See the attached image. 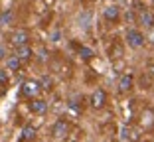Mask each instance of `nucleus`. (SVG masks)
<instances>
[{
    "label": "nucleus",
    "instance_id": "1",
    "mask_svg": "<svg viewBox=\"0 0 154 142\" xmlns=\"http://www.w3.org/2000/svg\"><path fill=\"white\" fill-rule=\"evenodd\" d=\"M125 41H127V46L132 47V50H140L142 46H144V34L140 32V30H134V28H131V30H127V34H125Z\"/></svg>",
    "mask_w": 154,
    "mask_h": 142
},
{
    "label": "nucleus",
    "instance_id": "2",
    "mask_svg": "<svg viewBox=\"0 0 154 142\" xmlns=\"http://www.w3.org/2000/svg\"><path fill=\"white\" fill-rule=\"evenodd\" d=\"M42 87H40V81L38 79H28V81L22 83V89H20V93H22V97H26V99H36L38 95H40Z\"/></svg>",
    "mask_w": 154,
    "mask_h": 142
},
{
    "label": "nucleus",
    "instance_id": "3",
    "mask_svg": "<svg viewBox=\"0 0 154 142\" xmlns=\"http://www.w3.org/2000/svg\"><path fill=\"white\" fill-rule=\"evenodd\" d=\"M51 134H54V138H57V140H63L69 134V122L63 120V119H57L54 122V126H51Z\"/></svg>",
    "mask_w": 154,
    "mask_h": 142
},
{
    "label": "nucleus",
    "instance_id": "4",
    "mask_svg": "<svg viewBox=\"0 0 154 142\" xmlns=\"http://www.w3.org/2000/svg\"><path fill=\"white\" fill-rule=\"evenodd\" d=\"M10 41H12L16 47L26 46V44H30V32L24 30V28H18V30H14V32L10 34Z\"/></svg>",
    "mask_w": 154,
    "mask_h": 142
},
{
    "label": "nucleus",
    "instance_id": "5",
    "mask_svg": "<svg viewBox=\"0 0 154 142\" xmlns=\"http://www.w3.org/2000/svg\"><path fill=\"white\" fill-rule=\"evenodd\" d=\"M28 105H30V110H32L34 115H45V113H48V109H50L45 99H30V103H28Z\"/></svg>",
    "mask_w": 154,
    "mask_h": 142
},
{
    "label": "nucleus",
    "instance_id": "6",
    "mask_svg": "<svg viewBox=\"0 0 154 142\" xmlns=\"http://www.w3.org/2000/svg\"><path fill=\"white\" fill-rule=\"evenodd\" d=\"M103 18L107 20V22H117L119 18H121V8H119L117 4H109L103 8Z\"/></svg>",
    "mask_w": 154,
    "mask_h": 142
},
{
    "label": "nucleus",
    "instance_id": "7",
    "mask_svg": "<svg viewBox=\"0 0 154 142\" xmlns=\"http://www.w3.org/2000/svg\"><path fill=\"white\" fill-rule=\"evenodd\" d=\"M105 103H107V93H105L103 89L93 91V95H91V107H93V109H103Z\"/></svg>",
    "mask_w": 154,
    "mask_h": 142
},
{
    "label": "nucleus",
    "instance_id": "8",
    "mask_svg": "<svg viewBox=\"0 0 154 142\" xmlns=\"http://www.w3.org/2000/svg\"><path fill=\"white\" fill-rule=\"evenodd\" d=\"M36 136H38V128L34 124H26L20 132V142H34Z\"/></svg>",
    "mask_w": 154,
    "mask_h": 142
},
{
    "label": "nucleus",
    "instance_id": "9",
    "mask_svg": "<svg viewBox=\"0 0 154 142\" xmlns=\"http://www.w3.org/2000/svg\"><path fill=\"white\" fill-rule=\"evenodd\" d=\"M138 24L150 30V28L154 26V16H152V12H150V10H146V8H142L140 12H138Z\"/></svg>",
    "mask_w": 154,
    "mask_h": 142
},
{
    "label": "nucleus",
    "instance_id": "10",
    "mask_svg": "<svg viewBox=\"0 0 154 142\" xmlns=\"http://www.w3.org/2000/svg\"><path fill=\"white\" fill-rule=\"evenodd\" d=\"M132 83H134V79H132L131 73H125L119 77V91L121 93H128L132 89Z\"/></svg>",
    "mask_w": 154,
    "mask_h": 142
},
{
    "label": "nucleus",
    "instance_id": "11",
    "mask_svg": "<svg viewBox=\"0 0 154 142\" xmlns=\"http://www.w3.org/2000/svg\"><path fill=\"white\" fill-rule=\"evenodd\" d=\"M14 55H18L20 61L24 63V61H30V59H32L34 50L30 47V44H26V46H18V47H16V53H14Z\"/></svg>",
    "mask_w": 154,
    "mask_h": 142
},
{
    "label": "nucleus",
    "instance_id": "12",
    "mask_svg": "<svg viewBox=\"0 0 154 142\" xmlns=\"http://www.w3.org/2000/svg\"><path fill=\"white\" fill-rule=\"evenodd\" d=\"M4 61H6V69H8V71H18V69L22 67V61H20L18 55H8Z\"/></svg>",
    "mask_w": 154,
    "mask_h": 142
},
{
    "label": "nucleus",
    "instance_id": "13",
    "mask_svg": "<svg viewBox=\"0 0 154 142\" xmlns=\"http://www.w3.org/2000/svg\"><path fill=\"white\" fill-rule=\"evenodd\" d=\"M14 22V10H4V12L0 14V28H6Z\"/></svg>",
    "mask_w": 154,
    "mask_h": 142
},
{
    "label": "nucleus",
    "instance_id": "14",
    "mask_svg": "<svg viewBox=\"0 0 154 142\" xmlns=\"http://www.w3.org/2000/svg\"><path fill=\"white\" fill-rule=\"evenodd\" d=\"M38 81H40L42 91H51V87H54V79H51L50 75H42Z\"/></svg>",
    "mask_w": 154,
    "mask_h": 142
},
{
    "label": "nucleus",
    "instance_id": "15",
    "mask_svg": "<svg viewBox=\"0 0 154 142\" xmlns=\"http://www.w3.org/2000/svg\"><path fill=\"white\" fill-rule=\"evenodd\" d=\"M89 22H91V14L89 12H83L81 16H79V26H81L83 30H87V28H89Z\"/></svg>",
    "mask_w": 154,
    "mask_h": 142
},
{
    "label": "nucleus",
    "instance_id": "16",
    "mask_svg": "<svg viewBox=\"0 0 154 142\" xmlns=\"http://www.w3.org/2000/svg\"><path fill=\"white\" fill-rule=\"evenodd\" d=\"M79 55H81L83 59H91V57H93V50H91V47L81 46V47H79Z\"/></svg>",
    "mask_w": 154,
    "mask_h": 142
},
{
    "label": "nucleus",
    "instance_id": "17",
    "mask_svg": "<svg viewBox=\"0 0 154 142\" xmlns=\"http://www.w3.org/2000/svg\"><path fill=\"white\" fill-rule=\"evenodd\" d=\"M6 57H8V50H6V47L2 46V44H0V61L6 59Z\"/></svg>",
    "mask_w": 154,
    "mask_h": 142
},
{
    "label": "nucleus",
    "instance_id": "18",
    "mask_svg": "<svg viewBox=\"0 0 154 142\" xmlns=\"http://www.w3.org/2000/svg\"><path fill=\"white\" fill-rule=\"evenodd\" d=\"M0 83H2V85L8 83V69H6V71H0Z\"/></svg>",
    "mask_w": 154,
    "mask_h": 142
},
{
    "label": "nucleus",
    "instance_id": "19",
    "mask_svg": "<svg viewBox=\"0 0 154 142\" xmlns=\"http://www.w3.org/2000/svg\"><path fill=\"white\" fill-rule=\"evenodd\" d=\"M40 61H42V63H44V61H48V51H45L44 47L40 50Z\"/></svg>",
    "mask_w": 154,
    "mask_h": 142
},
{
    "label": "nucleus",
    "instance_id": "20",
    "mask_svg": "<svg viewBox=\"0 0 154 142\" xmlns=\"http://www.w3.org/2000/svg\"><path fill=\"white\" fill-rule=\"evenodd\" d=\"M148 40H150V41H152V44H154V26H152V28H150V34H148Z\"/></svg>",
    "mask_w": 154,
    "mask_h": 142
},
{
    "label": "nucleus",
    "instance_id": "21",
    "mask_svg": "<svg viewBox=\"0 0 154 142\" xmlns=\"http://www.w3.org/2000/svg\"><path fill=\"white\" fill-rule=\"evenodd\" d=\"M51 38H54V41H59V32H54V34H51Z\"/></svg>",
    "mask_w": 154,
    "mask_h": 142
},
{
    "label": "nucleus",
    "instance_id": "22",
    "mask_svg": "<svg viewBox=\"0 0 154 142\" xmlns=\"http://www.w3.org/2000/svg\"><path fill=\"white\" fill-rule=\"evenodd\" d=\"M148 73L154 77V63H150V67H148Z\"/></svg>",
    "mask_w": 154,
    "mask_h": 142
}]
</instances>
